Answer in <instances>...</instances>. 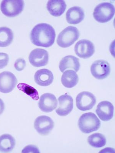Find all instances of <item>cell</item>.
Instances as JSON below:
<instances>
[{"instance_id": "cell-13", "label": "cell", "mask_w": 115, "mask_h": 153, "mask_svg": "<svg viewBox=\"0 0 115 153\" xmlns=\"http://www.w3.org/2000/svg\"><path fill=\"white\" fill-rule=\"evenodd\" d=\"M58 101L56 97L50 93H46L41 96L38 106L42 111L49 113L57 108Z\"/></svg>"}, {"instance_id": "cell-16", "label": "cell", "mask_w": 115, "mask_h": 153, "mask_svg": "<svg viewBox=\"0 0 115 153\" xmlns=\"http://www.w3.org/2000/svg\"><path fill=\"white\" fill-rule=\"evenodd\" d=\"M46 8L52 16L60 17L65 12L66 4L65 1L63 0H51L48 1Z\"/></svg>"}, {"instance_id": "cell-12", "label": "cell", "mask_w": 115, "mask_h": 153, "mask_svg": "<svg viewBox=\"0 0 115 153\" xmlns=\"http://www.w3.org/2000/svg\"><path fill=\"white\" fill-rule=\"evenodd\" d=\"M59 106L56 110L57 114L61 117H65L72 111L73 108V100L71 96L65 94L59 97Z\"/></svg>"}, {"instance_id": "cell-3", "label": "cell", "mask_w": 115, "mask_h": 153, "mask_svg": "<svg viewBox=\"0 0 115 153\" xmlns=\"http://www.w3.org/2000/svg\"><path fill=\"white\" fill-rule=\"evenodd\" d=\"M115 12L114 5L109 2H103L97 5L93 16L96 21L101 23L108 22L113 18Z\"/></svg>"}, {"instance_id": "cell-8", "label": "cell", "mask_w": 115, "mask_h": 153, "mask_svg": "<svg viewBox=\"0 0 115 153\" xmlns=\"http://www.w3.org/2000/svg\"><path fill=\"white\" fill-rule=\"evenodd\" d=\"M17 84V78L12 72L4 71L0 74V92L9 93Z\"/></svg>"}, {"instance_id": "cell-17", "label": "cell", "mask_w": 115, "mask_h": 153, "mask_svg": "<svg viewBox=\"0 0 115 153\" xmlns=\"http://www.w3.org/2000/svg\"><path fill=\"white\" fill-rule=\"evenodd\" d=\"M84 10L79 7H73L70 8L66 13V19L68 23L77 24L83 21L84 18Z\"/></svg>"}, {"instance_id": "cell-2", "label": "cell", "mask_w": 115, "mask_h": 153, "mask_svg": "<svg viewBox=\"0 0 115 153\" xmlns=\"http://www.w3.org/2000/svg\"><path fill=\"white\" fill-rule=\"evenodd\" d=\"M78 125L82 132L89 134L99 129L101 123L95 114L89 112L84 113L81 116Z\"/></svg>"}, {"instance_id": "cell-25", "label": "cell", "mask_w": 115, "mask_h": 153, "mask_svg": "<svg viewBox=\"0 0 115 153\" xmlns=\"http://www.w3.org/2000/svg\"><path fill=\"white\" fill-rule=\"evenodd\" d=\"M26 66L25 60L22 58H19L16 60L14 64V67L16 70L21 71L24 69Z\"/></svg>"}, {"instance_id": "cell-27", "label": "cell", "mask_w": 115, "mask_h": 153, "mask_svg": "<svg viewBox=\"0 0 115 153\" xmlns=\"http://www.w3.org/2000/svg\"><path fill=\"white\" fill-rule=\"evenodd\" d=\"M5 109V105L3 101L0 98V115L2 114Z\"/></svg>"}, {"instance_id": "cell-5", "label": "cell", "mask_w": 115, "mask_h": 153, "mask_svg": "<svg viewBox=\"0 0 115 153\" xmlns=\"http://www.w3.org/2000/svg\"><path fill=\"white\" fill-rule=\"evenodd\" d=\"M24 4V1L22 0L2 1L1 3V10L7 17H14L22 12Z\"/></svg>"}, {"instance_id": "cell-11", "label": "cell", "mask_w": 115, "mask_h": 153, "mask_svg": "<svg viewBox=\"0 0 115 153\" xmlns=\"http://www.w3.org/2000/svg\"><path fill=\"white\" fill-rule=\"evenodd\" d=\"M54 123L50 117L41 116L37 117L34 123V127L38 133L42 136H46L54 128Z\"/></svg>"}, {"instance_id": "cell-7", "label": "cell", "mask_w": 115, "mask_h": 153, "mask_svg": "<svg viewBox=\"0 0 115 153\" xmlns=\"http://www.w3.org/2000/svg\"><path fill=\"white\" fill-rule=\"evenodd\" d=\"M91 71L93 76L98 80L106 78L110 74V65L107 61L99 60L93 63L91 67Z\"/></svg>"}, {"instance_id": "cell-19", "label": "cell", "mask_w": 115, "mask_h": 153, "mask_svg": "<svg viewBox=\"0 0 115 153\" xmlns=\"http://www.w3.org/2000/svg\"><path fill=\"white\" fill-rule=\"evenodd\" d=\"M61 83L65 87L72 88L75 87L78 82V76L72 70H67L64 72L61 76Z\"/></svg>"}, {"instance_id": "cell-10", "label": "cell", "mask_w": 115, "mask_h": 153, "mask_svg": "<svg viewBox=\"0 0 115 153\" xmlns=\"http://www.w3.org/2000/svg\"><path fill=\"white\" fill-rule=\"evenodd\" d=\"M49 54L47 51L42 49H35L29 56V61L35 67L46 66L49 62Z\"/></svg>"}, {"instance_id": "cell-22", "label": "cell", "mask_w": 115, "mask_h": 153, "mask_svg": "<svg viewBox=\"0 0 115 153\" xmlns=\"http://www.w3.org/2000/svg\"><path fill=\"white\" fill-rule=\"evenodd\" d=\"M87 141L90 146L95 148H101L106 143V139L104 135L99 133H95L88 137Z\"/></svg>"}, {"instance_id": "cell-15", "label": "cell", "mask_w": 115, "mask_h": 153, "mask_svg": "<svg viewBox=\"0 0 115 153\" xmlns=\"http://www.w3.org/2000/svg\"><path fill=\"white\" fill-rule=\"evenodd\" d=\"M34 79L38 85L46 87L52 83L54 76L52 72L49 70L42 69L36 72L34 76Z\"/></svg>"}, {"instance_id": "cell-1", "label": "cell", "mask_w": 115, "mask_h": 153, "mask_svg": "<svg viewBox=\"0 0 115 153\" xmlns=\"http://www.w3.org/2000/svg\"><path fill=\"white\" fill-rule=\"evenodd\" d=\"M56 37L55 30L52 26L46 23L37 25L31 33V42L35 45L49 48L54 44Z\"/></svg>"}, {"instance_id": "cell-23", "label": "cell", "mask_w": 115, "mask_h": 153, "mask_svg": "<svg viewBox=\"0 0 115 153\" xmlns=\"http://www.w3.org/2000/svg\"><path fill=\"white\" fill-rule=\"evenodd\" d=\"M17 88L27 95L29 96L34 100H38L39 99L38 91L31 86L25 83H20L18 85Z\"/></svg>"}, {"instance_id": "cell-24", "label": "cell", "mask_w": 115, "mask_h": 153, "mask_svg": "<svg viewBox=\"0 0 115 153\" xmlns=\"http://www.w3.org/2000/svg\"><path fill=\"white\" fill-rule=\"evenodd\" d=\"M9 61V56L7 54L0 53V69H3L7 65Z\"/></svg>"}, {"instance_id": "cell-18", "label": "cell", "mask_w": 115, "mask_h": 153, "mask_svg": "<svg viewBox=\"0 0 115 153\" xmlns=\"http://www.w3.org/2000/svg\"><path fill=\"white\" fill-rule=\"evenodd\" d=\"M59 69L61 72H64L68 69H72L75 71H78L80 68L79 59L73 56H67L60 61Z\"/></svg>"}, {"instance_id": "cell-21", "label": "cell", "mask_w": 115, "mask_h": 153, "mask_svg": "<svg viewBox=\"0 0 115 153\" xmlns=\"http://www.w3.org/2000/svg\"><path fill=\"white\" fill-rule=\"evenodd\" d=\"M13 34L12 30L8 27H0V47L9 46L13 41Z\"/></svg>"}, {"instance_id": "cell-14", "label": "cell", "mask_w": 115, "mask_h": 153, "mask_svg": "<svg viewBox=\"0 0 115 153\" xmlns=\"http://www.w3.org/2000/svg\"><path fill=\"white\" fill-rule=\"evenodd\" d=\"M114 108L112 103L107 101H102L97 106L96 113L99 118L104 121H107L113 118Z\"/></svg>"}, {"instance_id": "cell-9", "label": "cell", "mask_w": 115, "mask_h": 153, "mask_svg": "<svg viewBox=\"0 0 115 153\" xmlns=\"http://www.w3.org/2000/svg\"><path fill=\"white\" fill-rule=\"evenodd\" d=\"M75 51L78 56L86 59L93 55L95 52V47L91 41L82 39L75 45Z\"/></svg>"}, {"instance_id": "cell-20", "label": "cell", "mask_w": 115, "mask_h": 153, "mask_svg": "<svg viewBox=\"0 0 115 153\" xmlns=\"http://www.w3.org/2000/svg\"><path fill=\"white\" fill-rule=\"evenodd\" d=\"M16 145L14 138L9 134H4L0 136V151L8 153L10 152Z\"/></svg>"}, {"instance_id": "cell-4", "label": "cell", "mask_w": 115, "mask_h": 153, "mask_svg": "<svg viewBox=\"0 0 115 153\" xmlns=\"http://www.w3.org/2000/svg\"><path fill=\"white\" fill-rule=\"evenodd\" d=\"M80 35L78 30L76 27L69 26L60 32L57 38V44L60 47H69L78 40Z\"/></svg>"}, {"instance_id": "cell-6", "label": "cell", "mask_w": 115, "mask_h": 153, "mask_svg": "<svg viewBox=\"0 0 115 153\" xmlns=\"http://www.w3.org/2000/svg\"><path fill=\"white\" fill-rule=\"evenodd\" d=\"M96 103L95 96L89 91H84L79 93L76 98L77 107L82 111L91 110Z\"/></svg>"}, {"instance_id": "cell-26", "label": "cell", "mask_w": 115, "mask_h": 153, "mask_svg": "<svg viewBox=\"0 0 115 153\" xmlns=\"http://www.w3.org/2000/svg\"><path fill=\"white\" fill-rule=\"evenodd\" d=\"M22 153H40L38 149L34 145H28L23 149Z\"/></svg>"}]
</instances>
